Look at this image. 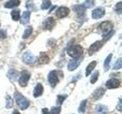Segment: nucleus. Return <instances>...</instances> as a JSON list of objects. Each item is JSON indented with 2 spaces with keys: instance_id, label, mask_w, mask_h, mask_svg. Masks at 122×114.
<instances>
[{
  "instance_id": "34",
  "label": "nucleus",
  "mask_w": 122,
  "mask_h": 114,
  "mask_svg": "<svg viewBox=\"0 0 122 114\" xmlns=\"http://www.w3.org/2000/svg\"><path fill=\"white\" fill-rule=\"evenodd\" d=\"M41 113L42 114H50V111L47 108H43L41 110Z\"/></svg>"
},
{
  "instance_id": "25",
  "label": "nucleus",
  "mask_w": 122,
  "mask_h": 114,
  "mask_svg": "<svg viewBox=\"0 0 122 114\" xmlns=\"http://www.w3.org/2000/svg\"><path fill=\"white\" fill-rule=\"evenodd\" d=\"M86 104H87V100H83L81 104H80L79 106V109H78V111L81 113H84L86 111Z\"/></svg>"
},
{
  "instance_id": "31",
  "label": "nucleus",
  "mask_w": 122,
  "mask_h": 114,
  "mask_svg": "<svg viewBox=\"0 0 122 114\" xmlns=\"http://www.w3.org/2000/svg\"><path fill=\"white\" fill-rule=\"evenodd\" d=\"M61 111V108L60 106H53L51 108V111H50V114H60Z\"/></svg>"
},
{
  "instance_id": "2",
  "label": "nucleus",
  "mask_w": 122,
  "mask_h": 114,
  "mask_svg": "<svg viewBox=\"0 0 122 114\" xmlns=\"http://www.w3.org/2000/svg\"><path fill=\"white\" fill-rule=\"evenodd\" d=\"M14 96L15 100L17 102V104L18 105L21 109H26L29 106V101L25 97H23L21 94H20L19 92H15Z\"/></svg>"
},
{
  "instance_id": "11",
  "label": "nucleus",
  "mask_w": 122,
  "mask_h": 114,
  "mask_svg": "<svg viewBox=\"0 0 122 114\" xmlns=\"http://www.w3.org/2000/svg\"><path fill=\"white\" fill-rule=\"evenodd\" d=\"M55 24H56V21H55V19L52 17H50L46 19L43 24L45 30H51L53 27L55 26Z\"/></svg>"
},
{
  "instance_id": "29",
  "label": "nucleus",
  "mask_w": 122,
  "mask_h": 114,
  "mask_svg": "<svg viewBox=\"0 0 122 114\" xmlns=\"http://www.w3.org/2000/svg\"><path fill=\"white\" fill-rule=\"evenodd\" d=\"M67 97V95H57V99H56V104L58 105H62L63 102L65 100V99Z\"/></svg>"
},
{
  "instance_id": "20",
  "label": "nucleus",
  "mask_w": 122,
  "mask_h": 114,
  "mask_svg": "<svg viewBox=\"0 0 122 114\" xmlns=\"http://www.w3.org/2000/svg\"><path fill=\"white\" fill-rule=\"evenodd\" d=\"M20 5V1L19 0H9L5 4V7L7 9H11V8L18 6Z\"/></svg>"
},
{
  "instance_id": "5",
  "label": "nucleus",
  "mask_w": 122,
  "mask_h": 114,
  "mask_svg": "<svg viewBox=\"0 0 122 114\" xmlns=\"http://www.w3.org/2000/svg\"><path fill=\"white\" fill-rule=\"evenodd\" d=\"M112 28L113 25L109 21H103L99 24V29L102 30V32L104 34L103 36H105L106 34L109 33L112 30Z\"/></svg>"
},
{
  "instance_id": "9",
  "label": "nucleus",
  "mask_w": 122,
  "mask_h": 114,
  "mask_svg": "<svg viewBox=\"0 0 122 114\" xmlns=\"http://www.w3.org/2000/svg\"><path fill=\"white\" fill-rule=\"evenodd\" d=\"M69 14H70V9H68L67 7H64V6L58 8L56 11V17H58L59 18H63L66 17Z\"/></svg>"
},
{
  "instance_id": "33",
  "label": "nucleus",
  "mask_w": 122,
  "mask_h": 114,
  "mask_svg": "<svg viewBox=\"0 0 122 114\" xmlns=\"http://www.w3.org/2000/svg\"><path fill=\"white\" fill-rule=\"evenodd\" d=\"M6 37V33L5 30H0V39H4Z\"/></svg>"
},
{
  "instance_id": "8",
  "label": "nucleus",
  "mask_w": 122,
  "mask_h": 114,
  "mask_svg": "<svg viewBox=\"0 0 122 114\" xmlns=\"http://www.w3.org/2000/svg\"><path fill=\"white\" fill-rule=\"evenodd\" d=\"M121 85V81L116 78H111L105 83V86L108 89H114L117 88Z\"/></svg>"
},
{
  "instance_id": "13",
  "label": "nucleus",
  "mask_w": 122,
  "mask_h": 114,
  "mask_svg": "<svg viewBox=\"0 0 122 114\" xmlns=\"http://www.w3.org/2000/svg\"><path fill=\"white\" fill-rule=\"evenodd\" d=\"M44 92V87L41 85V83H38L37 85L35 86L34 89V92H33V95L34 97H38L42 95Z\"/></svg>"
},
{
  "instance_id": "36",
  "label": "nucleus",
  "mask_w": 122,
  "mask_h": 114,
  "mask_svg": "<svg viewBox=\"0 0 122 114\" xmlns=\"http://www.w3.org/2000/svg\"><path fill=\"white\" fill-rule=\"evenodd\" d=\"M11 114H21V113H19V112L18 111V110H14V111H13V113H11Z\"/></svg>"
},
{
  "instance_id": "21",
  "label": "nucleus",
  "mask_w": 122,
  "mask_h": 114,
  "mask_svg": "<svg viewBox=\"0 0 122 114\" xmlns=\"http://www.w3.org/2000/svg\"><path fill=\"white\" fill-rule=\"evenodd\" d=\"M49 56L47 53H41L39 59H38V61H39V63L40 64H46L49 62Z\"/></svg>"
},
{
  "instance_id": "30",
  "label": "nucleus",
  "mask_w": 122,
  "mask_h": 114,
  "mask_svg": "<svg viewBox=\"0 0 122 114\" xmlns=\"http://www.w3.org/2000/svg\"><path fill=\"white\" fill-rule=\"evenodd\" d=\"M121 67H122V59L119 58L116 61V62L114 63L113 69L114 70H118V69H120V68H121Z\"/></svg>"
},
{
  "instance_id": "3",
  "label": "nucleus",
  "mask_w": 122,
  "mask_h": 114,
  "mask_svg": "<svg viewBox=\"0 0 122 114\" xmlns=\"http://www.w3.org/2000/svg\"><path fill=\"white\" fill-rule=\"evenodd\" d=\"M47 80H48L50 85H51L52 87H54L60 81L58 74H57V71L53 70L50 72L47 76Z\"/></svg>"
},
{
  "instance_id": "7",
  "label": "nucleus",
  "mask_w": 122,
  "mask_h": 114,
  "mask_svg": "<svg viewBox=\"0 0 122 114\" xmlns=\"http://www.w3.org/2000/svg\"><path fill=\"white\" fill-rule=\"evenodd\" d=\"M22 59L26 64H32L37 60V58L30 52H26L23 54Z\"/></svg>"
},
{
  "instance_id": "15",
  "label": "nucleus",
  "mask_w": 122,
  "mask_h": 114,
  "mask_svg": "<svg viewBox=\"0 0 122 114\" xmlns=\"http://www.w3.org/2000/svg\"><path fill=\"white\" fill-rule=\"evenodd\" d=\"M73 9L76 12V14H77L78 16H82V15L85 14L86 7L83 5H77L73 7Z\"/></svg>"
},
{
  "instance_id": "12",
  "label": "nucleus",
  "mask_w": 122,
  "mask_h": 114,
  "mask_svg": "<svg viewBox=\"0 0 122 114\" xmlns=\"http://www.w3.org/2000/svg\"><path fill=\"white\" fill-rule=\"evenodd\" d=\"M105 14V11L104 9H102V8H98V9H95L92 11V17L94 19H98L102 18Z\"/></svg>"
},
{
  "instance_id": "24",
  "label": "nucleus",
  "mask_w": 122,
  "mask_h": 114,
  "mask_svg": "<svg viewBox=\"0 0 122 114\" xmlns=\"http://www.w3.org/2000/svg\"><path fill=\"white\" fill-rule=\"evenodd\" d=\"M11 18L14 21H18L20 19V11L19 10H13L11 12Z\"/></svg>"
},
{
  "instance_id": "10",
  "label": "nucleus",
  "mask_w": 122,
  "mask_h": 114,
  "mask_svg": "<svg viewBox=\"0 0 122 114\" xmlns=\"http://www.w3.org/2000/svg\"><path fill=\"white\" fill-rule=\"evenodd\" d=\"M82 59H72L68 63V70L69 71H74L78 68L79 64L81 63Z\"/></svg>"
},
{
  "instance_id": "1",
  "label": "nucleus",
  "mask_w": 122,
  "mask_h": 114,
  "mask_svg": "<svg viewBox=\"0 0 122 114\" xmlns=\"http://www.w3.org/2000/svg\"><path fill=\"white\" fill-rule=\"evenodd\" d=\"M83 49L80 45H75L69 47L67 49L68 55L73 59H79L82 56Z\"/></svg>"
},
{
  "instance_id": "18",
  "label": "nucleus",
  "mask_w": 122,
  "mask_h": 114,
  "mask_svg": "<svg viewBox=\"0 0 122 114\" xmlns=\"http://www.w3.org/2000/svg\"><path fill=\"white\" fill-rule=\"evenodd\" d=\"M8 77L12 81H15L18 79V73L16 70L15 69H10L8 71Z\"/></svg>"
},
{
  "instance_id": "17",
  "label": "nucleus",
  "mask_w": 122,
  "mask_h": 114,
  "mask_svg": "<svg viewBox=\"0 0 122 114\" xmlns=\"http://www.w3.org/2000/svg\"><path fill=\"white\" fill-rule=\"evenodd\" d=\"M30 13L29 11H26L25 12H23L21 17V23L23 24H26L29 22L30 20Z\"/></svg>"
},
{
  "instance_id": "14",
  "label": "nucleus",
  "mask_w": 122,
  "mask_h": 114,
  "mask_svg": "<svg viewBox=\"0 0 122 114\" xmlns=\"http://www.w3.org/2000/svg\"><path fill=\"white\" fill-rule=\"evenodd\" d=\"M105 93V90L102 87H100V88H98L95 90V92L93 93V98L95 100H99L100 98L102 97L103 95Z\"/></svg>"
},
{
  "instance_id": "6",
  "label": "nucleus",
  "mask_w": 122,
  "mask_h": 114,
  "mask_svg": "<svg viewBox=\"0 0 122 114\" xmlns=\"http://www.w3.org/2000/svg\"><path fill=\"white\" fill-rule=\"evenodd\" d=\"M103 46V42L100 41V40H98L96 42H95L93 44H92L90 46V47L89 49V56L93 55L95 52H98L99 49H100Z\"/></svg>"
},
{
  "instance_id": "28",
  "label": "nucleus",
  "mask_w": 122,
  "mask_h": 114,
  "mask_svg": "<svg viewBox=\"0 0 122 114\" xmlns=\"http://www.w3.org/2000/svg\"><path fill=\"white\" fill-rule=\"evenodd\" d=\"M98 76H99V72L97 71H95L94 73L92 75V77L90 78V82L91 84H95L98 81Z\"/></svg>"
},
{
  "instance_id": "16",
  "label": "nucleus",
  "mask_w": 122,
  "mask_h": 114,
  "mask_svg": "<svg viewBox=\"0 0 122 114\" xmlns=\"http://www.w3.org/2000/svg\"><path fill=\"white\" fill-rule=\"evenodd\" d=\"M95 112L97 114H105L108 112V107L105 105L98 104L95 106Z\"/></svg>"
},
{
  "instance_id": "22",
  "label": "nucleus",
  "mask_w": 122,
  "mask_h": 114,
  "mask_svg": "<svg viewBox=\"0 0 122 114\" xmlns=\"http://www.w3.org/2000/svg\"><path fill=\"white\" fill-rule=\"evenodd\" d=\"M112 54H109L108 56L106 57V59L104 62V69L105 71H107L110 68V63H111V61H112Z\"/></svg>"
},
{
  "instance_id": "32",
  "label": "nucleus",
  "mask_w": 122,
  "mask_h": 114,
  "mask_svg": "<svg viewBox=\"0 0 122 114\" xmlns=\"http://www.w3.org/2000/svg\"><path fill=\"white\" fill-rule=\"evenodd\" d=\"M121 11H122V8H121V2H119L116 4L115 5V11L117 13L121 14Z\"/></svg>"
},
{
  "instance_id": "27",
  "label": "nucleus",
  "mask_w": 122,
  "mask_h": 114,
  "mask_svg": "<svg viewBox=\"0 0 122 114\" xmlns=\"http://www.w3.org/2000/svg\"><path fill=\"white\" fill-rule=\"evenodd\" d=\"M51 5V0H44L43 2L41 4V9L45 10L49 9Z\"/></svg>"
},
{
  "instance_id": "4",
  "label": "nucleus",
  "mask_w": 122,
  "mask_h": 114,
  "mask_svg": "<svg viewBox=\"0 0 122 114\" xmlns=\"http://www.w3.org/2000/svg\"><path fill=\"white\" fill-rule=\"evenodd\" d=\"M30 74L28 71L24 70L21 72V75L20 78H19L18 82L19 85H20L21 87H26L27 85H28V82L30 80Z\"/></svg>"
},
{
  "instance_id": "23",
  "label": "nucleus",
  "mask_w": 122,
  "mask_h": 114,
  "mask_svg": "<svg viewBox=\"0 0 122 114\" xmlns=\"http://www.w3.org/2000/svg\"><path fill=\"white\" fill-rule=\"evenodd\" d=\"M13 106V100L10 96L7 95L5 97V107L7 109H11Z\"/></svg>"
},
{
  "instance_id": "26",
  "label": "nucleus",
  "mask_w": 122,
  "mask_h": 114,
  "mask_svg": "<svg viewBox=\"0 0 122 114\" xmlns=\"http://www.w3.org/2000/svg\"><path fill=\"white\" fill-rule=\"evenodd\" d=\"M32 33V28L31 27H28V28H27L24 33H23V36H22V38L23 39H27V38H28L30 37V35Z\"/></svg>"
},
{
  "instance_id": "19",
  "label": "nucleus",
  "mask_w": 122,
  "mask_h": 114,
  "mask_svg": "<svg viewBox=\"0 0 122 114\" xmlns=\"http://www.w3.org/2000/svg\"><path fill=\"white\" fill-rule=\"evenodd\" d=\"M96 65H97L96 61H92V62L88 65L86 70V76H89L92 73V71L93 69L95 68Z\"/></svg>"
},
{
  "instance_id": "35",
  "label": "nucleus",
  "mask_w": 122,
  "mask_h": 114,
  "mask_svg": "<svg viewBox=\"0 0 122 114\" xmlns=\"http://www.w3.org/2000/svg\"><path fill=\"white\" fill-rule=\"evenodd\" d=\"M121 108H122V106H121V99H119V102H118V104L117 106V109L118 111H121Z\"/></svg>"
}]
</instances>
